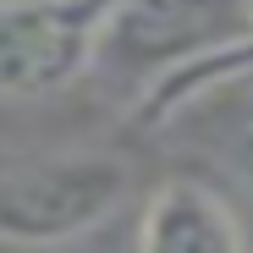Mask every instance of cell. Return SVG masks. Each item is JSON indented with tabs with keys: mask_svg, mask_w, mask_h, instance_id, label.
<instances>
[{
	"mask_svg": "<svg viewBox=\"0 0 253 253\" xmlns=\"http://www.w3.org/2000/svg\"><path fill=\"white\" fill-rule=\"evenodd\" d=\"M253 50V0H110L99 17L94 72L149 105L220 61Z\"/></svg>",
	"mask_w": 253,
	"mask_h": 253,
	"instance_id": "obj_1",
	"label": "cell"
},
{
	"mask_svg": "<svg viewBox=\"0 0 253 253\" xmlns=\"http://www.w3.org/2000/svg\"><path fill=\"white\" fill-rule=\"evenodd\" d=\"M132 198V171L121 154L72 149L0 176V242L11 248H66L99 231Z\"/></svg>",
	"mask_w": 253,
	"mask_h": 253,
	"instance_id": "obj_2",
	"label": "cell"
},
{
	"mask_svg": "<svg viewBox=\"0 0 253 253\" xmlns=\"http://www.w3.org/2000/svg\"><path fill=\"white\" fill-rule=\"evenodd\" d=\"M110 0H0V99H55L94 72Z\"/></svg>",
	"mask_w": 253,
	"mask_h": 253,
	"instance_id": "obj_3",
	"label": "cell"
},
{
	"mask_svg": "<svg viewBox=\"0 0 253 253\" xmlns=\"http://www.w3.org/2000/svg\"><path fill=\"white\" fill-rule=\"evenodd\" d=\"M138 116H149V126H160L171 143L220 165L253 198V50L198 77H182L176 88L138 105Z\"/></svg>",
	"mask_w": 253,
	"mask_h": 253,
	"instance_id": "obj_4",
	"label": "cell"
},
{
	"mask_svg": "<svg viewBox=\"0 0 253 253\" xmlns=\"http://www.w3.org/2000/svg\"><path fill=\"white\" fill-rule=\"evenodd\" d=\"M138 248L143 253H237L248 248V226L215 187L176 176L149 193L138 215Z\"/></svg>",
	"mask_w": 253,
	"mask_h": 253,
	"instance_id": "obj_5",
	"label": "cell"
}]
</instances>
